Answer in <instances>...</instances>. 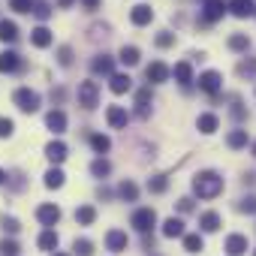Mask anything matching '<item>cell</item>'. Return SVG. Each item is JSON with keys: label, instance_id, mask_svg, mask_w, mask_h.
Masks as SVG:
<instances>
[{"label": "cell", "instance_id": "cell-1", "mask_svg": "<svg viewBox=\"0 0 256 256\" xmlns=\"http://www.w3.org/2000/svg\"><path fill=\"white\" fill-rule=\"evenodd\" d=\"M193 193H196L199 199H214V196L223 193V178H220L217 172H199V175L193 178Z\"/></svg>", "mask_w": 256, "mask_h": 256}, {"label": "cell", "instance_id": "cell-2", "mask_svg": "<svg viewBox=\"0 0 256 256\" xmlns=\"http://www.w3.org/2000/svg\"><path fill=\"white\" fill-rule=\"evenodd\" d=\"M12 100H16V106H18L22 112H28V114L40 112V94L30 90V88H18V90L12 94Z\"/></svg>", "mask_w": 256, "mask_h": 256}, {"label": "cell", "instance_id": "cell-3", "mask_svg": "<svg viewBox=\"0 0 256 256\" xmlns=\"http://www.w3.org/2000/svg\"><path fill=\"white\" fill-rule=\"evenodd\" d=\"M133 229L136 232H142V235H148L154 226H157V214H154V208H139L136 214H133Z\"/></svg>", "mask_w": 256, "mask_h": 256}, {"label": "cell", "instance_id": "cell-4", "mask_svg": "<svg viewBox=\"0 0 256 256\" xmlns=\"http://www.w3.org/2000/svg\"><path fill=\"white\" fill-rule=\"evenodd\" d=\"M96 102H100V88H96V82H82V84H78V106H82V108H96Z\"/></svg>", "mask_w": 256, "mask_h": 256}, {"label": "cell", "instance_id": "cell-5", "mask_svg": "<svg viewBox=\"0 0 256 256\" xmlns=\"http://www.w3.org/2000/svg\"><path fill=\"white\" fill-rule=\"evenodd\" d=\"M199 88H202L205 94H217V90L223 88V76H220V72H214V70H208V72H202V76H199Z\"/></svg>", "mask_w": 256, "mask_h": 256}, {"label": "cell", "instance_id": "cell-6", "mask_svg": "<svg viewBox=\"0 0 256 256\" xmlns=\"http://www.w3.org/2000/svg\"><path fill=\"white\" fill-rule=\"evenodd\" d=\"M36 220H40L42 226H54V223L60 220V208H58V205H52V202H46V205H40V208H36Z\"/></svg>", "mask_w": 256, "mask_h": 256}, {"label": "cell", "instance_id": "cell-7", "mask_svg": "<svg viewBox=\"0 0 256 256\" xmlns=\"http://www.w3.org/2000/svg\"><path fill=\"white\" fill-rule=\"evenodd\" d=\"M151 18H154V10H151V6H145V4H139V6H133V10H130V22H133L136 28L151 24Z\"/></svg>", "mask_w": 256, "mask_h": 256}, {"label": "cell", "instance_id": "cell-8", "mask_svg": "<svg viewBox=\"0 0 256 256\" xmlns=\"http://www.w3.org/2000/svg\"><path fill=\"white\" fill-rule=\"evenodd\" d=\"M223 12H226V6H223V0H208L205 4V10H202V22H220L223 18Z\"/></svg>", "mask_w": 256, "mask_h": 256}, {"label": "cell", "instance_id": "cell-9", "mask_svg": "<svg viewBox=\"0 0 256 256\" xmlns=\"http://www.w3.org/2000/svg\"><path fill=\"white\" fill-rule=\"evenodd\" d=\"M106 120H108V126L120 130V126H126L130 114H126V108H120V106H108V112H106Z\"/></svg>", "mask_w": 256, "mask_h": 256}, {"label": "cell", "instance_id": "cell-10", "mask_svg": "<svg viewBox=\"0 0 256 256\" xmlns=\"http://www.w3.org/2000/svg\"><path fill=\"white\" fill-rule=\"evenodd\" d=\"M145 76H148V82H151V84H160V82H166V78H169V66H166L163 60H154V64L145 70Z\"/></svg>", "mask_w": 256, "mask_h": 256}, {"label": "cell", "instance_id": "cell-11", "mask_svg": "<svg viewBox=\"0 0 256 256\" xmlns=\"http://www.w3.org/2000/svg\"><path fill=\"white\" fill-rule=\"evenodd\" d=\"M46 126H48L52 133H64V130H66V114H64L60 108L48 112V114H46Z\"/></svg>", "mask_w": 256, "mask_h": 256}, {"label": "cell", "instance_id": "cell-12", "mask_svg": "<svg viewBox=\"0 0 256 256\" xmlns=\"http://www.w3.org/2000/svg\"><path fill=\"white\" fill-rule=\"evenodd\" d=\"M106 247H108L112 253H120V250H126V232H120V229H112V232L106 235Z\"/></svg>", "mask_w": 256, "mask_h": 256}, {"label": "cell", "instance_id": "cell-13", "mask_svg": "<svg viewBox=\"0 0 256 256\" xmlns=\"http://www.w3.org/2000/svg\"><path fill=\"white\" fill-rule=\"evenodd\" d=\"M108 88H112V94H126L133 88V78L126 76V72H112V82H108Z\"/></svg>", "mask_w": 256, "mask_h": 256}, {"label": "cell", "instance_id": "cell-14", "mask_svg": "<svg viewBox=\"0 0 256 256\" xmlns=\"http://www.w3.org/2000/svg\"><path fill=\"white\" fill-rule=\"evenodd\" d=\"M226 10L238 18H247V16H253V0H229Z\"/></svg>", "mask_w": 256, "mask_h": 256}, {"label": "cell", "instance_id": "cell-15", "mask_svg": "<svg viewBox=\"0 0 256 256\" xmlns=\"http://www.w3.org/2000/svg\"><path fill=\"white\" fill-rule=\"evenodd\" d=\"M90 70H94L96 76H112V70H114V60H112L108 54H96V58H94V64H90Z\"/></svg>", "mask_w": 256, "mask_h": 256}, {"label": "cell", "instance_id": "cell-16", "mask_svg": "<svg viewBox=\"0 0 256 256\" xmlns=\"http://www.w3.org/2000/svg\"><path fill=\"white\" fill-rule=\"evenodd\" d=\"M226 250H229V256H244L247 253V238L244 235H229L226 238Z\"/></svg>", "mask_w": 256, "mask_h": 256}, {"label": "cell", "instance_id": "cell-17", "mask_svg": "<svg viewBox=\"0 0 256 256\" xmlns=\"http://www.w3.org/2000/svg\"><path fill=\"white\" fill-rule=\"evenodd\" d=\"M46 157H48L52 163H64V160H66V145H64V142H48V145H46Z\"/></svg>", "mask_w": 256, "mask_h": 256}, {"label": "cell", "instance_id": "cell-18", "mask_svg": "<svg viewBox=\"0 0 256 256\" xmlns=\"http://www.w3.org/2000/svg\"><path fill=\"white\" fill-rule=\"evenodd\" d=\"M163 235H166V238H184V220L169 217V220L163 223Z\"/></svg>", "mask_w": 256, "mask_h": 256}, {"label": "cell", "instance_id": "cell-19", "mask_svg": "<svg viewBox=\"0 0 256 256\" xmlns=\"http://www.w3.org/2000/svg\"><path fill=\"white\" fill-rule=\"evenodd\" d=\"M22 66V58L16 52H4L0 54V72H16Z\"/></svg>", "mask_w": 256, "mask_h": 256}, {"label": "cell", "instance_id": "cell-20", "mask_svg": "<svg viewBox=\"0 0 256 256\" xmlns=\"http://www.w3.org/2000/svg\"><path fill=\"white\" fill-rule=\"evenodd\" d=\"M199 226H202V232H217L220 229V214L217 211H205L199 217Z\"/></svg>", "mask_w": 256, "mask_h": 256}, {"label": "cell", "instance_id": "cell-21", "mask_svg": "<svg viewBox=\"0 0 256 256\" xmlns=\"http://www.w3.org/2000/svg\"><path fill=\"white\" fill-rule=\"evenodd\" d=\"M217 114H199V120H196V126H199V133H205V136H211L214 130H217Z\"/></svg>", "mask_w": 256, "mask_h": 256}, {"label": "cell", "instance_id": "cell-22", "mask_svg": "<svg viewBox=\"0 0 256 256\" xmlns=\"http://www.w3.org/2000/svg\"><path fill=\"white\" fill-rule=\"evenodd\" d=\"M30 42H34L36 48H48V46H52V30H48V28H36V30L30 34Z\"/></svg>", "mask_w": 256, "mask_h": 256}, {"label": "cell", "instance_id": "cell-23", "mask_svg": "<svg viewBox=\"0 0 256 256\" xmlns=\"http://www.w3.org/2000/svg\"><path fill=\"white\" fill-rule=\"evenodd\" d=\"M172 76H175V78H178L181 84H190V82H193V66H190L187 60H181V64H175Z\"/></svg>", "mask_w": 256, "mask_h": 256}, {"label": "cell", "instance_id": "cell-24", "mask_svg": "<svg viewBox=\"0 0 256 256\" xmlns=\"http://www.w3.org/2000/svg\"><path fill=\"white\" fill-rule=\"evenodd\" d=\"M96 220V208L94 205H82L78 211H76V223H82V226H90Z\"/></svg>", "mask_w": 256, "mask_h": 256}, {"label": "cell", "instance_id": "cell-25", "mask_svg": "<svg viewBox=\"0 0 256 256\" xmlns=\"http://www.w3.org/2000/svg\"><path fill=\"white\" fill-rule=\"evenodd\" d=\"M36 244H40V250H58V232H54V229H46V232L36 238Z\"/></svg>", "mask_w": 256, "mask_h": 256}, {"label": "cell", "instance_id": "cell-26", "mask_svg": "<svg viewBox=\"0 0 256 256\" xmlns=\"http://www.w3.org/2000/svg\"><path fill=\"white\" fill-rule=\"evenodd\" d=\"M0 40L4 42H16L18 40V28H16V22H0Z\"/></svg>", "mask_w": 256, "mask_h": 256}, {"label": "cell", "instance_id": "cell-27", "mask_svg": "<svg viewBox=\"0 0 256 256\" xmlns=\"http://www.w3.org/2000/svg\"><path fill=\"white\" fill-rule=\"evenodd\" d=\"M139 58H142V54H139L136 46H124V48H120V64H126V66H136Z\"/></svg>", "mask_w": 256, "mask_h": 256}, {"label": "cell", "instance_id": "cell-28", "mask_svg": "<svg viewBox=\"0 0 256 256\" xmlns=\"http://www.w3.org/2000/svg\"><path fill=\"white\" fill-rule=\"evenodd\" d=\"M64 178H66V175H64L60 169H48V172H46V187H48V190H60V187H64Z\"/></svg>", "mask_w": 256, "mask_h": 256}, {"label": "cell", "instance_id": "cell-29", "mask_svg": "<svg viewBox=\"0 0 256 256\" xmlns=\"http://www.w3.org/2000/svg\"><path fill=\"white\" fill-rule=\"evenodd\" d=\"M90 148H94L96 154H106V151L112 148V139L102 136V133H94V136H90Z\"/></svg>", "mask_w": 256, "mask_h": 256}, {"label": "cell", "instance_id": "cell-30", "mask_svg": "<svg viewBox=\"0 0 256 256\" xmlns=\"http://www.w3.org/2000/svg\"><path fill=\"white\" fill-rule=\"evenodd\" d=\"M226 145H229V148H244V145H247V130H232V133L226 136Z\"/></svg>", "mask_w": 256, "mask_h": 256}, {"label": "cell", "instance_id": "cell-31", "mask_svg": "<svg viewBox=\"0 0 256 256\" xmlns=\"http://www.w3.org/2000/svg\"><path fill=\"white\" fill-rule=\"evenodd\" d=\"M118 193H120L126 202H136V196H139V187H136L133 181H124V184L118 187Z\"/></svg>", "mask_w": 256, "mask_h": 256}, {"label": "cell", "instance_id": "cell-32", "mask_svg": "<svg viewBox=\"0 0 256 256\" xmlns=\"http://www.w3.org/2000/svg\"><path fill=\"white\" fill-rule=\"evenodd\" d=\"M90 172H94L96 178H106V175L112 172V163H108V160H102V157H96V160L90 163Z\"/></svg>", "mask_w": 256, "mask_h": 256}, {"label": "cell", "instance_id": "cell-33", "mask_svg": "<svg viewBox=\"0 0 256 256\" xmlns=\"http://www.w3.org/2000/svg\"><path fill=\"white\" fill-rule=\"evenodd\" d=\"M202 247H205L202 235H184V250H187V253H199Z\"/></svg>", "mask_w": 256, "mask_h": 256}, {"label": "cell", "instance_id": "cell-34", "mask_svg": "<svg viewBox=\"0 0 256 256\" xmlns=\"http://www.w3.org/2000/svg\"><path fill=\"white\" fill-rule=\"evenodd\" d=\"M169 187V178L166 175H154V178H148V190L151 193H163Z\"/></svg>", "mask_w": 256, "mask_h": 256}, {"label": "cell", "instance_id": "cell-35", "mask_svg": "<svg viewBox=\"0 0 256 256\" xmlns=\"http://www.w3.org/2000/svg\"><path fill=\"white\" fill-rule=\"evenodd\" d=\"M247 46H250L247 34H235V36H229V48H232V52H244Z\"/></svg>", "mask_w": 256, "mask_h": 256}, {"label": "cell", "instance_id": "cell-36", "mask_svg": "<svg viewBox=\"0 0 256 256\" xmlns=\"http://www.w3.org/2000/svg\"><path fill=\"white\" fill-rule=\"evenodd\" d=\"M72 250H76L78 256H90V253H94V244H90L88 238H76V244H72Z\"/></svg>", "mask_w": 256, "mask_h": 256}, {"label": "cell", "instance_id": "cell-37", "mask_svg": "<svg viewBox=\"0 0 256 256\" xmlns=\"http://www.w3.org/2000/svg\"><path fill=\"white\" fill-rule=\"evenodd\" d=\"M0 253H4V256H18V244L12 238H4V241H0Z\"/></svg>", "mask_w": 256, "mask_h": 256}, {"label": "cell", "instance_id": "cell-38", "mask_svg": "<svg viewBox=\"0 0 256 256\" xmlns=\"http://www.w3.org/2000/svg\"><path fill=\"white\" fill-rule=\"evenodd\" d=\"M12 130H16V124H12L10 118H0V139H10Z\"/></svg>", "mask_w": 256, "mask_h": 256}, {"label": "cell", "instance_id": "cell-39", "mask_svg": "<svg viewBox=\"0 0 256 256\" xmlns=\"http://www.w3.org/2000/svg\"><path fill=\"white\" fill-rule=\"evenodd\" d=\"M10 6H12L16 12H30V10H34V0H10Z\"/></svg>", "mask_w": 256, "mask_h": 256}, {"label": "cell", "instance_id": "cell-40", "mask_svg": "<svg viewBox=\"0 0 256 256\" xmlns=\"http://www.w3.org/2000/svg\"><path fill=\"white\" fill-rule=\"evenodd\" d=\"M58 60H60L64 66H70V64H72V48H70V46H60V48H58Z\"/></svg>", "mask_w": 256, "mask_h": 256}, {"label": "cell", "instance_id": "cell-41", "mask_svg": "<svg viewBox=\"0 0 256 256\" xmlns=\"http://www.w3.org/2000/svg\"><path fill=\"white\" fill-rule=\"evenodd\" d=\"M238 76H256V60H241L238 64Z\"/></svg>", "mask_w": 256, "mask_h": 256}, {"label": "cell", "instance_id": "cell-42", "mask_svg": "<svg viewBox=\"0 0 256 256\" xmlns=\"http://www.w3.org/2000/svg\"><path fill=\"white\" fill-rule=\"evenodd\" d=\"M172 42H175V34H169V30H163V34L157 36V46H160V48H169Z\"/></svg>", "mask_w": 256, "mask_h": 256}, {"label": "cell", "instance_id": "cell-43", "mask_svg": "<svg viewBox=\"0 0 256 256\" xmlns=\"http://www.w3.org/2000/svg\"><path fill=\"white\" fill-rule=\"evenodd\" d=\"M238 211H244V214H256V199H253V196H250V199H241Z\"/></svg>", "mask_w": 256, "mask_h": 256}, {"label": "cell", "instance_id": "cell-44", "mask_svg": "<svg viewBox=\"0 0 256 256\" xmlns=\"http://www.w3.org/2000/svg\"><path fill=\"white\" fill-rule=\"evenodd\" d=\"M22 226H18V220L16 217H4V232H18Z\"/></svg>", "mask_w": 256, "mask_h": 256}, {"label": "cell", "instance_id": "cell-45", "mask_svg": "<svg viewBox=\"0 0 256 256\" xmlns=\"http://www.w3.org/2000/svg\"><path fill=\"white\" fill-rule=\"evenodd\" d=\"M34 16H36V18H40V22H46V18H48V16H52V10H48V6H46V4H40V6H36V10H34Z\"/></svg>", "mask_w": 256, "mask_h": 256}, {"label": "cell", "instance_id": "cell-46", "mask_svg": "<svg viewBox=\"0 0 256 256\" xmlns=\"http://www.w3.org/2000/svg\"><path fill=\"white\" fill-rule=\"evenodd\" d=\"M178 211H181V214L193 211V199H187V196H184V199H178Z\"/></svg>", "mask_w": 256, "mask_h": 256}, {"label": "cell", "instance_id": "cell-47", "mask_svg": "<svg viewBox=\"0 0 256 256\" xmlns=\"http://www.w3.org/2000/svg\"><path fill=\"white\" fill-rule=\"evenodd\" d=\"M151 100V88H142L139 94H136V102H148Z\"/></svg>", "mask_w": 256, "mask_h": 256}, {"label": "cell", "instance_id": "cell-48", "mask_svg": "<svg viewBox=\"0 0 256 256\" xmlns=\"http://www.w3.org/2000/svg\"><path fill=\"white\" fill-rule=\"evenodd\" d=\"M136 114H139V118H148V114H151L148 102H136Z\"/></svg>", "mask_w": 256, "mask_h": 256}, {"label": "cell", "instance_id": "cell-49", "mask_svg": "<svg viewBox=\"0 0 256 256\" xmlns=\"http://www.w3.org/2000/svg\"><path fill=\"white\" fill-rule=\"evenodd\" d=\"M82 6H84V10H96V6H100V0H82Z\"/></svg>", "mask_w": 256, "mask_h": 256}, {"label": "cell", "instance_id": "cell-50", "mask_svg": "<svg viewBox=\"0 0 256 256\" xmlns=\"http://www.w3.org/2000/svg\"><path fill=\"white\" fill-rule=\"evenodd\" d=\"M4 181H6V172H4V169H0V184H4Z\"/></svg>", "mask_w": 256, "mask_h": 256}, {"label": "cell", "instance_id": "cell-51", "mask_svg": "<svg viewBox=\"0 0 256 256\" xmlns=\"http://www.w3.org/2000/svg\"><path fill=\"white\" fill-rule=\"evenodd\" d=\"M54 256H66V253H54Z\"/></svg>", "mask_w": 256, "mask_h": 256}, {"label": "cell", "instance_id": "cell-52", "mask_svg": "<svg viewBox=\"0 0 256 256\" xmlns=\"http://www.w3.org/2000/svg\"><path fill=\"white\" fill-rule=\"evenodd\" d=\"M253 151H256V145H253Z\"/></svg>", "mask_w": 256, "mask_h": 256}, {"label": "cell", "instance_id": "cell-53", "mask_svg": "<svg viewBox=\"0 0 256 256\" xmlns=\"http://www.w3.org/2000/svg\"><path fill=\"white\" fill-rule=\"evenodd\" d=\"M253 256H256V253H253Z\"/></svg>", "mask_w": 256, "mask_h": 256}]
</instances>
